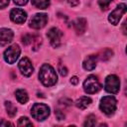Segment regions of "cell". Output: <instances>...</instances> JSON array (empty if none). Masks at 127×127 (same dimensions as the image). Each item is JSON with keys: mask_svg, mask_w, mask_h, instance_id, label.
Here are the masks:
<instances>
[{"mask_svg": "<svg viewBox=\"0 0 127 127\" xmlns=\"http://www.w3.org/2000/svg\"><path fill=\"white\" fill-rule=\"evenodd\" d=\"M39 78L41 82L46 86L54 85L58 80V75L54 67L48 64H45L41 66L39 72Z\"/></svg>", "mask_w": 127, "mask_h": 127, "instance_id": "cell-1", "label": "cell"}, {"mask_svg": "<svg viewBox=\"0 0 127 127\" xmlns=\"http://www.w3.org/2000/svg\"><path fill=\"white\" fill-rule=\"evenodd\" d=\"M99 108L104 114L108 116L112 115L116 110V99L111 95L102 97L100 100Z\"/></svg>", "mask_w": 127, "mask_h": 127, "instance_id": "cell-2", "label": "cell"}, {"mask_svg": "<svg viewBox=\"0 0 127 127\" xmlns=\"http://www.w3.org/2000/svg\"><path fill=\"white\" fill-rule=\"evenodd\" d=\"M31 114L36 120L43 121L50 115V107L44 103H36L32 107Z\"/></svg>", "mask_w": 127, "mask_h": 127, "instance_id": "cell-3", "label": "cell"}, {"mask_svg": "<svg viewBox=\"0 0 127 127\" xmlns=\"http://www.w3.org/2000/svg\"><path fill=\"white\" fill-rule=\"evenodd\" d=\"M83 89L86 93L92 94L101 89V84L95 75H89L83 82Z\"/></svg>", "mask_w": 127, "mask_h": 127, "instance_id": "cell-4", "label": "cell"}, {"mask_svg": "<svg viewBox=\"0 0 127 127\" xmlns=\"http://www.w3.org/2000/svg\"><path fill=\"white\" fill-rule=\"evenodd\" d=\"M104 88L109 93H112V94L117 93L120 88V80L118 76H116L115 74L108 75L104 82Z\"/></svg>", "mask_w": 127, "mask_h": 127, "instance_id": "cell-5", "label": "cell"}, {"mask_svg": "<svg viewBox=\"0 0 127 127\" xmlns=\"http://www.w3.org/2000/svg\"><path fill=\"white\" fill-rule=\"evenodd\" d=\"M21 53V49L17 44H14L12 46H10L5 52H4V60L8 63V64H14Z\"/></svg>", "mask_w": 127, "mask_h": 127, "instance_id": "cell-6", "label": "cell"}, {"mask_svg": "<svg viewBox=\"0 0 127 127\" xmlns=\"http://www.w3.org/2000/svg\"><path fill=\"white\" fill-rule=\"evenodd\" d=\"M47 37H48V39L50 40L51 45H52L54 48H58V47H60L61 44H62L63 32H62L60 29L54 27V28H51V29L48 31Z\"/></svg>", "mask_w": 127, "mask_h": 127, "instance_id": "cell-7", "label": "cell"}, {"mask_svg": "<svg viewBox=\"0 0 127 127\" xmlns=\"http://www.w3.org/2000/svg\"><path fill=\"white\" fill-rule=\"evenodd\" d=\"M126 12V5L125 4H119L108 16V21L113 24V25H117L121 19V17L125 14Z\"/></svg>", "mask_w": 127, "mask_h": 127, "instance_id": "cell-8", "label": "cell"}, {"mask_svg": "<svg viewBox=\"0 0 127 127\" xmlns=\"http://www.w3.org/2000/svg\"><path fill=\"white\" fill-rule=\"evenodd\" d=\"M48 22V16L44 13H38L34 15L30 21V27L33 29H42Z\"/></svg>", "mask_w": 127, "mask_h": 127, "instance_id": "cell-9", "label": "cell"}, {"mask_svg": "<svg viewBox=\"0 0 127 127\" xmlns=\"http://www.w3.org/2000/svg\"><path fill=\"white\" fill-rule=\"evenodd\" d=\"M19 69L25 76H30L34 71V66L28 58H23L19 62Z\"/></svg>", "mask_w": 127, "mask_h": 127, "instance_id": "cell-10", "label": "cell"}, {"mask_svg": "<svg viewBox=\"0 0 127 127\" xmlns=\"http://www.w3.org/2000/svg\"><path fill=\"white\" fill-rule=\"evenodd\" d=\"M10 18L14 23L17 24H22L26 21L27 19V13L19 8H14L10 12Z\"/></svg>", "mask_w": 127, "mask_h": 127, "instance_id": "cell-11", "label": "cell"}, {"mask_svg": "<svg viewBox=\"0 0 127 127\" xmlns=\"http://www.w3.org/2000/svg\"><path fill=\"white\" fill-rule=\"evenodd\" d=\"M13 37H14V34L12 30L7 28L0 29V46H6L9 43H11L13 40Z\"/></svg>", "mask_w": 127, "mask_h": 127, "instance_id": "cell-12", "label": "cell"}, {"mask_svg": "<svg viewBox=\"0 0 127 127\" xmlns=\"http://www.w3.org/2000/svg\"><path fill=\"white\" fill-rule=\"evenodd\" d=\"M96 64H97V56L90 55V56H88L84 60L82 65H83V68L84 69H86V70H92V69L95 68Z\"/></svg>", "mask_w": 127, "mask_h": 127, "instance_id": "cell-13", "label": "cell"}, {"mask_svg": "<svg viewBox=\"0 0 127 127\" xmlns=\"http://www.w3.org/2000/svg\"><path fill=\"white\" fill-rule=\"evenodd\" d=\"M86 25H87V22L84 18H77L74 22V29L76 33L79 35L83 34L86 30Z\"/></svg>", "mask_w": 127, "mask_h": 127, "instance_id": "cell-14", "label": "cell"}, {"mask_svg": "<svg viewBox=\"0 0 127 127\" xmlns=\"http://www.w3.org/2000/svg\"><path fill=\"white\" fill-rule=\"evenodd\" d=\"M91 103V98L87 96H81L75 101V106L79 109H85Z\"/></svg>", "mask_w": 127, "mask_h": 127, "instance_id": "cell-15", "label": "cell"}, {"mask_svg": "<svg viewBox=\"0 0 127 127\" xmlns=\"http://www.w3.org/2000/svg\"><path fill=\"white\" fill-rule=\"evenodd\" d=\"M15 95H16L17 100H18L20 103H22V104H25V103L28 101V99H29L28 93H27V91L24 90V89H17V90L15 91Z\"/></svg>", "mask_w": 127, "mask_h": 127, "instance_id": "cell-16", "label": "cell"}, {"mask_svg": "<svg viewBox=\"0 0 127 127\" xmlns=\"http://www.w3.org/2000/svg\"><path fill=\"white\" fill-rule=\"evenodd\" d=\"M5 108L7 110V113L10 117H14L17 113V108L16 106L11 102V101H6L5 102Z\"/></svg>", "mask_w": 127, "mask_h": 127, "instance_id": "cell-17", "label": "cell"}, {"mask_svg": "<svg viewBox=\"0 0 127 127\" xmlns=\"http://www.w3.org/2000/svg\"><path fill=\"white\" fill-rule=\"evenodd\" d=\"M32 4L38 9H46L50 6V0H32Z\"/></svg>", "mask_w": 127, "mask_h": 127, "instance_id": "cell-18", "label": "cell"}, {"mask_svg": "<svg viewBox=\"0 0 127 127\" xmlns=\"http://www.w3.org/2000/svg\"><path fill=\"white\" fill-rule=\"evenodd\" d=\"M112 55H113V52L111 51V50H109V49H105V50H103L100 54H99V59L101 60V61H107V60H109L111 57H112Z\"/></svg>", "mask_w": 127, "mask_h": 127, "instance_id": "cell-19", "label": "cell"}, {"mask_svg": "<svg viewBox=\"0 0 127 127\" xmlns=\"http://www.w3.org/2000/svg\"><path fill=\"white\" fill-rule=\"evenodd\" d=\"M96 124V118L94 115H89L87 116L85 122H84V126H94Z\"/></svg>", "mask_w": 127, "mask_h": 127, "instance_id": "cell-20", "label": "cell"}, {"mask_svg": "<svg viewBox=\"0 0 127 127\" xmlns=\"http://www.w3.org/2000/svg\"><path fill=\"white\" fill-rule=\"evenodd\" d=\"M19 126H33L32 122L27 118V117H21L18 121Z\"/></svg>", "mask_w": 127, "mask_h": 127, "instance_id": "cell-21", "label": "cell"}, {"mask_svg": "<svg viewBox=\"0 0 127 127\" xmlns=\"http://www.w3.org/2000/svg\"><path fill=\"white\" fill-rule=\"evenodd\" d=\"M97 1H98V5L102 10H106L109 7L110 3L112 2V0H97Z\"/></svg>", "mask_w": 127, "mask_h": 127, "instance_id": "cell-22", "label": "cell"}, {"mask_svg": "<svg viewBox=\"0 0 127 127\" xmlns=\"http://www.w3.org/2000/svg\"><path fill=\"white\" fill-rule=\"evenodd\" d=\"M59 104L61 105V106H69L70 104H71V100L70 99H68V98H66V97H64V98H62L60 101H59Z\"/></svg>", "mask_w": 127, "mask_h": 127, "instance_id": "cell-23", "label": "cell"}, {"mask_svg": "<svg viewBox=\"0 0 127 127\" xmlns=\"http://www.w3.org/2000/svg\"><path fill=\"white\" fill-rule=\"evenodd\" d=\"M59 71H60V73H61L63 76H65V75L67 74V69H66V67H65L64 65H63V64H59Z\"/></svg>", "mask_w": 127, "mask_h": 127, "instance_id": "cell-24", "label": "cell"}, {"mask_svg": "<svg viewBox=\"0 0 127 127\" xmlns=\"http://www.w3.org/2000/svg\"><path fill=\"white\" fill-rule=\"evenodd\" d=\"M55 113H56V115H57V117H58L59 120H63V119H64V114L60 109H56Z\"/></svg>", "mask_w": 127, "mask_h": 127, "instance_id": "cell-25", "label": "cell"}, {"mask_svg": "<svg viewBox=\"0 0 127 127\" xmlns=\"http://www.w3.org/2000/svg\"><path fill=\"white\" fill-rule=\"evenodd\" d=\"M13 1L16 5H19V6H23L28 3V0H13Z\"/></svg>", "mask_w": 127, "mask_h": 127, "instance_id": "cell-26", "label": "cell"}, {"mask_svg": "<svg viewBox=\"0 0 127 127\" xmlns=\"http://www.w3.org/2000/svg\"><path fill=\"white\" fill-rule=\"evenodd\" d=\"M2 126H13V124L8 122V121H6V120H4V119H1L0 120V127H2Z\"/></svg>", "mask_w": 127, "mask_h": 127, "instance_id": "cell-27", "label": "cell"}, {"mask_svg": "<svg viewBox=\"0 0 127 127\" xmlns=\"http://www.w3.org/2000/svg\"><path fill=\"white\" fill-rule=\"evenodd\" d=\"M9 4V0H0V8H5L6 6H8Z\"/></svg>", "mask_w": 127, "mask_h": 127, "instance_id": "cell-28", "label": "cell"}, {"mask_svg": "<svg viewBox=\"0 0 127 127\" xmlns=\"http://www.w3.org/2000/svg\"><path fill=\"white\" fill-rule=\"evenodd\" d=\"M67 3L70 5V6H76L78 3H79V0H67Z\"/></svg>", "mask_w": 127, "mask_h": 127, "instance_id": "cell-29", "label": "cell"}, {"mask_svg": "<svg viewBox=\"0 0 127 127\" xmlns=\"http://www.w3.org/2000/svg\"><path fill=\"white\" fill-rule=\"evenodd\" d=\"M70 82H71L72 84H77V83H78V78H77L76 76H72L71 79H70Z\"/></svg>", "mask_w": 127, "mask_h": 127, "instance_id": "cell-30", "label": "cell"}, {"mask_svg": "<svg viewBox=\"0 0 127 127\" xmlns=\"http://www.w3.org/2000/svg\"><path fill=\"white\" fill-rule=\"evenodd\" d=\"M125 26H126V22L123 23V33L126 34V29H125Z\"/></svg>", "mask_w": 127, "mask_h": 127, "instance_id": "cell-31", "label": "cell"}]
</instances>
